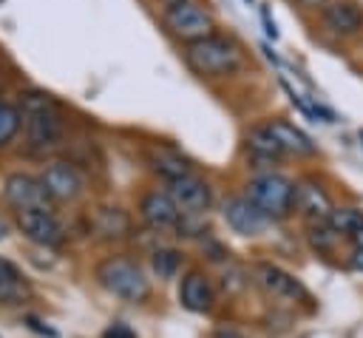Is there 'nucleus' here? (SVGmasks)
Masks as SVG:
<instances>
[{
  "label": "nucleus",
  "mask_w": 363,
  "mask_h": 338,
  "mask_svg": "<svg viewBox=\"0 0 363 338\" xmlns=\"http://www.w3.org/2000/svg\"><path fill=\"white\" fill-rule=\"evenodd\" d=\"M20 119L26 122V136H28V148L34 153H45L62 145V111L57 105V99L45 91H28L23 94V105H20Z\"/></svg>",
  "instance_id": "1"
},
{
  "label": "nucleus",
  "mask_w": 363,
  "mask_h": 338,
  "mask_svg": "<svg viewBox=\"0 0 363 338\" xmlns=\"http://www.w3.org/2000/svg\"><path fill=\"white\" fill-rule=\"evenodd\" d=\"M184 62L190 65L193 74L218 80V77H230L241 68V51L230 37L210 34L204 40L184 45Z\"/></svg>",
  "instance_id": "2"
},
{
  "label": "nucleus",
  "mask_w": 363,
  "mask_h": 338,
  "mask_svg": "<svg viewBox=\"0 0 363 338\" xmlns=\"http://www.w3.org/2000/svg\"><path fill=\"white\" fill-rule=\"evenodd\" d=\"M96 281L116 298L122 301H130V304H139L150 295V281L145 276V270L125 258V256H108L96 264Z\"/></svg>",
  "instance_id": "3"
},
{
  "label": "nucleus",
  "mask_w": 363,
  "mask_h": 338,
  "mask_svg": "<svg viewBox=\"0 0 363 338\" xmlns=\"http://www.w3.org/2000/svg\"><path fill=\"white\" fill-rule=\"evenodd\" d=\"M295 182H289L281 173H258L247 182V199L267 216V219H284L292 210Z\"/></svg>",
  "instance_id": "4"
},
{
  "label": "nucleus",
  "mask_w": 363,
  "mask_h": 338,
  "mask_svg": "<svg viewBox=\"0 0 363 338\" xmlns=\"http://www.w3.org/2000/svg\"><path fill=\"white\" fill-rule=\"evenodd\" d=\"M164 28L182 40V43H196L210 34H216V20L207 9H201L193 0H182L176 6H167L164 11Z\"/></svg>",
  "instance_id": "5"
},
{
  "label": "nucleus",
  "mask_w": 363,
  "mask_h": 338,
  "mask_svg": "<svg viewBox=\"0 0 363 338\" xmlns=\"http://www.w3.org/2000/svg\"><path fill=\"white\" fill-rule=\"evenodd\" d=\"M37 179L51 202H77L85 193V176L71 162H48Z\"/></svg>",
  "instance_id": "6"
},
{
  "label": "nucleus",
  "mask_w": 363,
  "mask_h": 338,
  "mask_svg": "<svg viewBox=\"0 0 363 338\" xmlns=\"http://www.w3.org/2000/svg\"><path fill=\"white\" fill-rule=\"evenodd\" d=\"M164 193L173 199V205L179 207L182 216H201V213L210 210V205H213V190H210V185H207L204 179H199L196 173L170 179Z\"/></svg>",
  "instance_id": "7"
},
{
  "label": "nucleus",
  "mask_w": 363,
  "mask_h": 338,
  "mask_svg": "<svg viewBox=\"0 0 363 338\" xmlns=\"http://www.w3.org/2000/svg\"><path fill=\"white\" fill-rule=\"evenodd\" d=\"M252 281L269 295V298H278V301H309V293L303 290V284L289 276L286 270H281L278 264H269V261H258L252 267Z\"/></svg>",
  "instance_id": "8"
},
{
  "label": "nucleus",
  "mask_w": 363,
  "mask_h": 338,
  "mask_svg": "<svg viewBox=\"0 0 363 338\" xmlns=\"http://www.w3.org/2000/svg\"><path fill=\"white\" fill-rule=\"evenodd\" d=\"M3 196L17 213L20 210H54V202L48 199L45 187L31 173H11L3 185Z\"/></svg>",
  "instance_id": "9"
},
{
  "label": "nucleus",
  "mask_w": 363,
  "mask_h": 338,
  "mask_svg": "<svg viewBox=\"0 0 363 338\" xmlns=\"http://www.w3.org/2000/svg\"><path fill=\"white\" fill-rule=\"evenodd\" d=\"M17 227L28 241L40 247H60L65 241V227L54 216V210H20Z\"/></svg>",
  "instance_id": "10"
},
{
  "label": "nucleus",
  "mask_w": 363,
  "mask_h": 338,
  "mask_svg": "<svg viewBox=\"0 0 363 338\" xmlns=\"http://www.w3.org/2000/svg\"><path fill=\"white\" fill-rule=\"evenodd\" d=\"M221 216L238 236H261L269 224V219L247 199V196H230L221 205Z\"/></svg>",
  "instance_id": "11"
},
{
  "label": "nucleus",
  "mask_w": 363,
  "mask_h": 338,
  "mask_svg": "<svg viewBox=\"0 0 363 338\" xmlns=\"http://www.w3.org/2000/svg\"><path fill=\"white\" fill-rule=\"evenodd\" d=\"M139 216L145 219L147 227H153V230H159V233L176 230V227H179V219H182V213H179V207L173 205V199H170L167 193H162V190H150V193L142 196V202H139Z\"/></svg>",
  "instance_id": "12"
},
{
  "label": "nucleus",
  "mask_w": 363,
  "mask_h": 338,
  "mask_svg": "<svg viewBox=\"0 0 363 338\" xmlns=\"http://www.w3.org/2000/svg\"><path fill=\"white\" fill-rule=\"evenodd\" d=\"M292 210H298L309 222H326L329 213H332V199H329V193L315 179H303V182L295 185Z\"/></svg>",
  "instance_id": "13"
},
{
  "label": "nucleus",
  "mask_w": 363,
  "mask_h": 338,
  "mask_svg": "<svg viewBox=\"0 0 363 338\" xmlns=\"http://www.w3.org/2000/svg\"><path fill=\"white\" fill-rule=\"evenodd\" d=\"M179 301L190 312H207L213 307V301H216L210 278L204 273H199V270H190L179 284Z\"/></svg>",
  "instance_id": "14"
},
{
  "label": "nucleus",
  "mask_w": 363,
  "mask_h": 338,
  "mask_svg": "<svg viewBox=\"0 0 363 338\" xmlns=\"http://www.w3.org/2000/svg\"><path fill=\"white\" fill-rule=\"evenodd\" d=\"M323 23L335 34L349 37V34H357L363 28V11L349 0H335V3H329L323 9Z\"/></svg>",
  "instance_id": "15"
},
{
  "label": "nucleus",
  "mask_w": 363,
  "mask_h": 338,
  "mask_svg": "<svg viewBox=\"0 0 363 338\" xmlns=\"http://www.w3.org/2000/svg\"><path fill=\"white\" fill-rule=\"evenodd\" d=\"M267 131L272 133V139L278 142V148H281L284 153H298V156L315 153V142H312L301 128H295V125H289V122H284V119H272V122L267 125Z\"/></svg>",
  "instance_id": "16"
},
{
  "label": "nucleus",
  "mask_w": 363,
  "mask_h": 338,
  "mask_svg": "<svg viewBox=\"0 0 363 338\" xmlns=\"http://www.w3.org/2000/svg\"><path fill=\"white\" fill-rule=\"evenodd\" d=\"M147 162H150L153 170H159L167 182L193 173L187 156H182V153H179L176 148H170V145H153V148H147Z\"/></svg>",
  "instance_id": "17"
},
{
  "label": "nucleus",
  "mask_w": 363,
  "mask_h": 338,
  "mask_svg": "<svg viewBox=\"0 0 363 338\" xmlns=\"http://www.w3.org/2000/svg\"><path fill=\"white\" fill-rule=\"evenodd\" d=\"M28 295L31 287L23 278V273L11 261L0 258V304H23Z\"/></svg>",
  "instance_id": "18"
},
{
  "label": "nucleus",
  "mask_w": 363,
  "mask_h": 338,
  "mask_svg": "<svg viewBox=\"0 0 363 338\" xmlns=\"http://www.w3.org/2000/svg\"><path fill=\"white\" fill-rule=\"evenodd\" d=\"M91 224L102 239H125L130 233V216L122 207H99Z\"/></svg>",
  "instance_id": "19"
},
{
  "label": "nucleus",
  "mask_w": 363,
  "mask_h": 338,
  "mask_svg": "<svg viewBox=\"0 0 363 338\" xmlns=\"http://www.w3.org/2000/svg\"><path fill=\"white\" fill-rule=\"evenodd\" d=\"M326 224L337 233V236H354L357 230H363V210L360 207H332Z\"/></svg>",
  "instance_id": "20"
},
{
  "label": "nucleus",
  "mask_w": 363,
  "mask_h": 338,
  "mask_svg": "<svg viewBox=\"0 0 363 338\" xmlns=\"http://www.w3.org/2000/svg\"><path fill=\"white\" fill-rule=\"evenodd\" d=\"M247 142H250V148L258 153V156H264V159H278L284 151L278 148V142L272 139V133L267 131V125H261V128H252L250 133H247Z\"/></svg>",
  "instance_id": "21"
},
{
  "label": "nucleus",
  "mask_w": 363,
  "mask_h": 338,
  "mask_svg": "<svg viewBox=\"0 0 363 338\" xmlns=\"http://www.w3.org/2000/svg\"><path fill=\"white\" fill-rule=\"evenodd\" d=\"M153 273L159 276V278H176V273H179V267H182V253L179 250H156L153 253Z\"/></svg>",
  "instance_id": "22"
},
{
  "label": "nucleus",
  "mask_w": 363,
  "mask_h": 338,
  "mask_svg": "<svg viewBox=\"0 0 363 338\" xmlns=\"http://www.w3.org/2000/svg\"><path fill=\"white\" fill-rule=\"evenodd\" d=\"M20 122H23V119H20V111H17L14 105L0 102V148L9 145V142L17 136Z\"/></svg>",
  "instance_id": "23"
},
{
  "label": "nucleus",
  "mask_w": 363,
  "mask_h": 338,
  "mask_svg": "<svg viewBox=\"0 0 363 338\" xmlns=\"http://www.w3.org/2000/svg\"><path fill=\"white\" fill-rule=\"evenodd\" d=\"M309 241H312V247H318V250H332L335 247V241H337V233L326 224V222H312L309 224Z\"/></svg>",
  "instance_id": "24"
},
{
  "label": "nucleus",
  "mask_w": 363,
  "mask_h": 338,
  "mask_svg": "<svg viewBox=\"0 0 363 338\" xmlns=\"http://www.w3.org/2000/svg\"><path fill=\"white\" fill-rule=\"evenodd\" d=\"M102 338H136V332H133L128 324H119V321H116V324H111V327L102 332Z\"/></svg>",
  "instance_id": "25"
},
{
  "label": "nucleus",
  "mask_w": 363,
  "mask_h": 338,
  "mask_svg": "<svg viewBox=\"0 0 363 338\" xmlns=\"http://www.w3.org/2000/svg\"><path fill=\"white\" fill-rule=\"evenodd\" d=\"M26 324H28V327H31L34 332H40V335H48V338H57V332H54V329H48V327H43V324H40L37 318H26Z\"/></svg>",
  "instance_id": "26"
},
{
  "label": "nucleus",
  "mask_w": 363,
  "mask_h": 338,
  "mask_svg": "<svg viewBox=\"0 0 363 338\" xmlns=\"http://www.w3.org/2000/svg\"><path fill=\"white\" fill-rule=\"evenodd\" d=\"M349 264H352V270H360V273H363V247H354V250H352Z\"/></svg>",
  "instance_id": "27"
},
{
  "label": "nucleus",
  "mask_w": 363,
  "mask_h": 338,
  "mask_svg": "<svg viewBox=\"0 0 363 338\" xmlns=\"http://www.w3.org/2000/svg\"><path fill=\"white\" fill-rule=\"evenodd\" d=\"M6 236H9V222H6L3 216H0V241H3Z\"/></svg>",
  "instance_id": "28"
},
{
  "label": "nucleus",
  "mask_w": 363,
  "mask_h": 338,
  "mask_svg": "<svg viewBox=\"0 0 363 338\" xmlns=\"http://www.w3.org/2000/svg\"><path fill=\"white\" fill-rule=\"evenodd\" d=\"M352 241H354V247H363V230H357V233L352 236Z\"/></svg>",
  "instance_id": "29"
},
{
  "label": "nucleus",
  "mask_w": 363,
  "mask_h": 338,
  "mask_svg": "<svg viewBox=\"0 0 363 338\" xmlns=\"http://www.w3.org/2000/svg\"><path fill=\"white\" fill-rule=\"evenodd\" d=\"M298 3H301V6H323L326 0H298Z\"/></svg>",
  "instance_id": "30"
},
{
  "label": "nucleus",
  "mask_w": 363,
  "mask_h": 338,
  "mask_svg": "<svg viewBox=\"0 0 363 338\" xmlns=\"http://www.w3.org/2000/svg\"><path fill=\"white\" fill-rule=\"evenodd\" d=\"M162 3H167V6H176V3H182V0H162Z\"/></svg>",
  "instance_id": "31"
},
{
  "label": "nucleus",
  "mask_w": 363,
  "mask_h": 338,
  "mask_svg": "<svg viewBox=\"0 0 363 338\" xmlns=\"http://www.w3.org/2000/svg\"><path fill=\"white\" fill-rule=\"evenodd\" d=\"M360 139H363V131H360Z\"/></svg>",
  "instance_id": "32"
}]
</instances>
